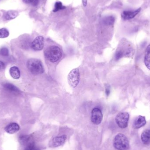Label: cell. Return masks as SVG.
Returning <instances> with one entry per match:
<instances>
[{
    "label": "cell",
    "mask_w": 150,
    "mask_h": 150,
    "mask_svg": "<svg viewBox=\"0 0 150 150\" xmlns=\"http://www.w3.org/2000/svg\"><path fill=\"white\" fill-rule=\"evenodd\" d=\"M65 7L63 6L62 2H56L55 5V8L53 9V12H56L59 11V10H63L65 9Z\"/></svg>",
    "instance_id": "obj_18"
},
{
    "label": "cell",
    "mask_w": 150,
    "mask_h": 150,
    "mask_svg": "<svg viewBox=\"0 0 150 150\" xmlns=\"http://www.w3.org/2000/svg\"><path fill=\"white\" fill-rule=\"evenodd\" d=\"M10 75L14 79H19L20 77V72L18 67L16 66H14L10 68Z\"/></svg>",
    "instance_id": "obj_14"
},
{
    "label": "cell",
    "mask_w": 150,
    "mask_h": 150,
    "mask_svg": "<svg viewBox=\"0 0 150 150\" xmlns=\"http://www.w3.org/2000/svg\"><path fill=\"white\" fill-rule=\"evenodd\" d=\"M141 10L139 8L134 11H124L122 13V18L124 20H129L134 18Z\"/></svg>",
    "instance_id": "obj_9"
},
{
    "label": "cell",
    "mask_w": 150,
    "mask_h": 150,
    "mask_svg": "<svg viewBox=\"0 0 150 150\" xmlns=\"http://www.w3.org/2000/svg\"><path fill=\"white\" fill-rule=\"evenodd\" d=\"M83 4L84 7H86L87 5V0H82Z\"/></svg>",
    "instance_id": "obj_26"
},
{
    "label": "cell",
    "mask_w": 150,
    "mask_h": 150,
    "mask_svg": "<svg viewBox=\"0 0 150 150\" xmlns=\"http://www.w3.org/2000/svg\"><path fill=\"white\" fill-rule=\"evenodd\" d=\"M106 95L107 96H109V95L110 94V88H109V87H108V86H107V87H106Z\"/></svg>",
    "instance_id": "obj_24"
},
{
    "label": "cell",
    "mask_w": 150,
    "mask_h": 150,
    "mask_svg": "<svg viewBox=\"0 0 150 150\" xmlns=\"http://www.w3.org/2000/svg\"><path fill=\"white\" fill-rule=\"evenodd\" d=\"M115 21V18L112 16H109L106 17L104 19V22L105 24L106 25H112L114 23Z\"/></svg>",
    "instance_id": "obj_19"
},
{
    "label": "cell",
    "mask_w": 150,
    "mask_h": 150,
    "mask_svg": "<svg viewBox=\"0 0 150 150\" xmlns=\"http://www.w3.org/2000/svg\"><path fill=\"white\" fill-rule=\"evenodd\" d=\"M142 142L145 144H148L150 142V130H146L141 135Z\"/></svg>",
    "instance_id": "obj_13"
},
{
    "label": "cell",
    "mask_w": 150,
    "mask_h": 150,
    "mask_svg": "<svg viewBox=\"0 0 150 150\" xmlns=\"http://www.w3.org/2000/svg\"><path fill=\"white\" fill-rule=\"evenodd\" d=\"M113 145L118 150H128L130 147L128 139L122 133H119L115 136L114 139Z\"/></svg>",
    "instance_id": "obj_3"
},
{
    "label": "cell",
    "mask_w": 150,
    "mask_h": 150,
    "mask_svg": "<svg viewBox=\"0 0 150 150\" xmlns=\"http://www.w3.org/2000/svg\"><path fill=\"white\" fill-rule=\"evenodd\" d=\"M45 56L51 63H56L60 60L62 57L61 49L56 46H51L45 50Z\"/></svg>",
    "instance_id": "obj_1"
},
{
    "label": "cell",
    "mask_w": 150,
    "mask_h": 150,
    "mask_svg": "<svg viewBox=\"0 0 150 150\" xmlns=\"http://www.w3.org/2000/svg\"><path fill=\"white\" fill-rule=\"evenodd\" d=\"M44 38L42 36L37 37L31 44V47L34 51H41L44 48Z\"/></svg>",
    "instance_id": "obj_7"
},
{
    "label": "cell",
    "mask_w": 150,
    "mask_h": 150,
    "mask_svg": "<svg viewBox=\"0 0 150 150\" xmlns=\"http://www.w3.org/2000/svg\"><path fill=\"white\" fill-rule=\"evenodd\" d=\"M103 119L102 112L99 108H95L91 112V120L92 122L95 125L101 123Z\"/></svg>",
    "instance_id": "obj_6"
},
{
    "label": "cell",
    "mask_w": 150,
    "mask_h": 150,
    "mask_svg": "<svg viewBox=\"0 0 150 150\" xmlns=\"http://www.w3.org/2000/svg\"><path fill=\"white\" fill-rule=\"evenodd\" d=\"M9 35V32L7 29L5 28L0 29V38H7Z\"/></svg>",
    "instance_id": "obj_20"
},
{
    "label": "cell",
    "mask_w": 150,
    "mask_h": 150,
    "mask_svg": "<svg viewBox=\"0 0 150 150\" xmlns=\"http://www.w3.org/2000/svg\"><path fill=\"white\" fill-rule=\"evenodd\" d=\"M23 1L26 4H32L33 6H36L38 3V0H23Z\"/></svg>",
    "instance_id": "obj_23"
},
{
    "label": "cell",
    "mask_w": 150,
    "mask_h": 150,
    "mask_svg": "<svg viewBox=\"0 0 150 150\" xmlns=\"http://www.w3.org/2000/svg\"><path fill=\"white\" fill-rule=\"evenodd\" d=\"M144 63L147 68L150 70V44L146 49Z\"/></svg>",
    "instance_id": "obj_12"
},
{
    "label": "cell",
    "mask_w": 150,
    "mask_h": 150,
    "mask_svg": "<svg viewBox=\"0 0 150 150\" xmlns=\"http://www.w3.org/2000/svg\"><path fill=\"white\" fill-rule=\"evenodd\" d=\"M124 55H125V52H124V51H122V50L118 51L116 52V54H115V60H119V59L122 58L124 56Z\"/></svg>",
    "instance_id": "obj_21"
},
{
    "label": "cell",
    "mask_w": 150,
    "mask_h": 150,
    "mask_svg": "<svg viewBox=\"0 0 150 150\" xmlns=\"http://www.w3.org/2000/svg\"><path fill=\"white\" fill-rule=\"evenodd\" d=\"M25 150H40L38 147L37 146L33 141H31L24 145Z\"/></svg>",
    "instance_id": "obj_17"
},
{
    "label": "cell",
    "mask_w": 150,
    "mask_h": 150,
    "mask_svg": "<svg viewBox=\"0 0 150 150\" xmlns=\"http://www.w3.org/2000/svg\"><path fill=\"white\" fill-rule=\"evenodd\" d=\"M0 54L3 56H7L9 55V51L6 47H2L0 49Z\"/></svg>",
    "instance_id": "obj_22"
},
{
    "label": "cell",
    "mask_w": 150,
    "mask_h": 150,
    "mask_svg": "<svg viewBox=\"0 0 150 150\" xmlns=\"http://www.w3.org/2000/svg\"><path fill=\"white\" fill-rule=\"evenodd\" d=\"M146 124V120L144 116L139 115L138 116L133 122V126L134 129H139L143 127Z\"/></svg>",
    "instance_id": "obj_10"
},
{
    "label": "cell",
    "mask_w": 150,
    "mask_h": 150,
    "mask_svg": "<svg viewBox=\"0 0 150 150\" xmlns=\"http://www.w3.org/2000/svg\"><path fill=\"white\" fill-rule=\"evenodd\" d=\"M5 64L3 62H1V61H0V71L3 69L5 68Z\"/></svg>",
    "instance_id": "obj_25"
},
{
    "label": "cell",
    "mask_w": 150,
    "mask_h": 150,
    "mask_svg": "<svg viewBox=\"0 0 150 150\" xmlns=\"http://www.w3.org/2000/svg\"><path fill=\"white\" fill-rule=\"evenodd\" d=\"M130 115L126 112L119 113L115 117V121L119 127L121 128H125L128 126Z\"/></svg>",
    "instance_id": "obj_5"
},
{
    "label": "cell",
    "mask_w": 150,
    "mask_h": 150,
    "mask_svg": "<svg viewBox=\"0 0 150 150\" xmlns=\"http://www.w3.org/2000/svg\"><path fill=\"white\" fill-rule=\"evenodd\" d=\"M3 87L6 90L9 92L14 93H18L19 92V90L17 87L15 86L13 84L10 83H5L3 84Z\"/></svg>",
    "instance_id": "obj_15"
},
{
    "label": "cell",
    "mask_w": 150,
    "mask_h": 150,
    "mask_svg": "<svg viewBox=\"0 0 150 150\" xmlns=\"http://www.w3.org/2000/svg\"><path fill=\"white\" fill-rule=\"evenodd\" d=\"M19 15V13L17 11L14 10H10L7 12L5 14V18L6 20L12 19L16 18Z\"/></svg>",
    "instance_id": "obj_16"
},
{
    "label": "cell",
    "mask_w": 150,
    "mask_h": 150,
    "mask_svg": "<svg viewBox=\"0 0 150 150\" xmlns=\"http://www.w3.org/2000/svg\"><path fill=\"white\" fill-rule=\"evenodd\" d=\"M20 127L17 123L15 122L9 123L5 127V131L9 134H14L19 130Z\"/></svg>",
    "instance_id": "obj_11"
},
{
    "label": "cell",
    "mask_w": 150,
    "mask_h": 150,
    "mask_svg": "<svg viewBox=\"0 0 150 150\" xmlns=\"http://www.w3.org/2000/svg\"><path fill=\"white\" fill-rule=\"evenodd\" d=\"M67 140V136L65 135L56 137L53 138L50 142L49 145L51 147H57L63 144Z\"/></svg>",
    "instance_id": "obj_8"
},
{
    "label": "cell",
    "mask_w": 150,
    "mask_h": 150,
    "mask_svg": "<svg viewBox=\"0 0 150 150\" xmlns=\"http://www.w3.org/2000/svg\"><path fill=\"white\" fill-rule=\"evenodd\" d=\"M27 67L32 74L39 75L44 72V67L40 60L36 58H31L27 63Z\"/></svg>",
    "instance_id": "obj_2"
},
{
    "label": "cell",
    "mask_w": 150,
    "mask_h": 150,
    "mask_svg": "<svg viewBox=\"0 0 150 150\" xmlns=\"http://www.w3.org/2000/svg\"><path fill=\"white\" fill-rule=\"evenodd\" d=\"M68 82L71 87L75 88L79 84L80 79V73L78 68L72 69L68 75Z\"/></svg>",
    "instance_id": "obj_4"
}]
</instances>
